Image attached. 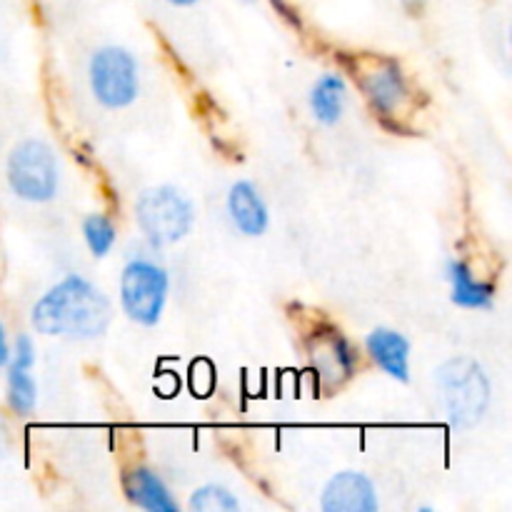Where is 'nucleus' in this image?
I'll use <instances>...</instances> for the list:
<instances>
[{
  "label": "nucleus",
  "mask_w": 512,
  "mask_h": 512,
  "mask_svg": "<svg viewBox=\"0 0 512 512\" xmlns=\"http://www.w3.org/2000/svg\"><path fill=\"white\" fill-rule=\"evenodd\" d=\"M110 303L83 275H68L35 303L30 323L40 335L93 340L108 330Z\"/></svg>",
  "instance_id": "obj_1"
},
{
  "label": "nucleus",
  "mask_w": 512,
  "mask_h": 512,
  "mask_svg": "<svg viewBox=\"0 0 512 512\" xmlns=\"http://www.w3.org/2000/svg\"><path fill=\"white\" fill-rule=\"evenodd\" d=\"M58 158L43 140H20L5 160V180L15 198L48 203L58 193Z\"/></svg>",
  "instance_id": "obj_2"
},
{
  "label": "nucleus",
  "mask_w": 512,
  "mask_h": 512,
  "mask_svg": "<svg viewBox=\"0 0 512 512\" xmlns=\"http://www.w3.org/2000/svg\"><path fill=\"white\" fill-rule=\"evenodd\" d=\"M135 218H138L140 233L150 245L163 248L175 245L190 233L195 220L193 203L170 185H158L140 193L135 203Z\"/></svg>",
  "instance_id": "obj_3"
},
{
  "label": "nucleus",
  "mask_w": 512,
  "mask_h": 512,
  "mask_svg": "<svg viewBox=\"0 0 512 512\" xmlns=\"http://www.w3.org/2000/svg\"><path fill=\"white\" fill-rule=\"evenodd\" d=\"M440 393L450 423L470 428L485 415L490 403V383L483 368L470 358H455L440 368Z\"/></svg>",
  "instance_id": "obj_4"
},
{
  "label": "nucleus",
  "mask_w": 512,
  "mask_h": 512,
  "mask_svg": "<svg viewBox=\"0 0 512 512\" xmlns=\"http://www.w3.org/2000/svg\"><path fill=\"white\" fill-rule=\"evenodd\" d=\"M170 278L165 268L148 258L130 260L120 275V305L125 315L143 328H153L163 318Z\"/></svg>",
  "instance_id": "obj_5"
},
{
  "label": "nucleus",
  "mask_w": 512,
  "mask_h": 512,
  "mask_svg": "<svg viewBox=\"0 0 512 512\" xmlns=\"http://www.w3.org/2000/svg\"><path fill=\"white\" fill-rule=\"evenodd\" d=\"M90 90L108 110H123L138 98V60L120 45H105L90 58Z\"/></svg>",
  "instance_id": "obj_6"
},
{
  "label": "nucleus",
  "mask_w": 512,
  "mask_h": 512,
  "mask_svg": "<svg viewBox=\"0 0 512 512\" xmlns=\"http://www.w3.org/2000/svg\"><path fill=\"white\" fill-rule=\"evenodd\" d=\"M360 88L383 120L398 118L410 100L408 80L393 58H365L360 63Z\"/></svg>",
  "instance_id": "obj_7"
},
{
  "label": "nucleus",
  "mask_w": 512,
  "mask_h": 512,
  "mask_svg": "<svg viewBox=\"0 0 512 512\" xmlns=\"http://www.w3.org/2000/svg\"><path fill=\"white\" fill-rule=\"evenodd\" d=\"M310 360H313L315 373L330 385L345 383L350 375H355V348L348 343V338L338 333L335 328L318 330L310 340Z\"/></svg>",
  "instance_id": "obj_8"
},
{
  "label": "nucleus",
  "mask_w": 512,
  "mask_h": 512,
  "mask_svg": "<svg viewBox=\"0 0 512 512\" xmlns=\"http://www.w3.org/2000/svg\"><path fill=\"white\" fill-rule=\"evenodd\" d=\"M320 505L325 512H375L378 493L368 475L345 470L328 480Z\"/></svg>",
  "instance_id": "obj_9"
},
{
  "label": "nucleus",
  "mask_w": 512,
  "mask_h": 512,
  "mask_svg": "<svg viewBox=\"0 0 512 512\" xmlns=\"http://www.w3.org/2000/svg\"><path fill=\"white\" fill-rule=\"evenodd\" d=\"M228 215L235 228L243 235H250V238L263 235L270 225L268 205H265L258 188L248 183V180H238L228 190Z\"/></svg>",
  "instance_id": "obj_10"
},
{
  "label": "nucleus",
  "mask_w": 512,
  "mask_h": 512,
  "mask_svg": "<svg viewBox=\"0 0 512 512\" xmlns=\"http://www.w3.org/2000/svg\"><path fill=\"white\" fill-rule=\"evenodd\" d=\"M368 353L390 378L408 383L410 380V343L403 333L378 328L368 335Z\"/></svg>",
  "instance_id": "obj_11"
},
{
  "label": "nucleus",
  "mask_w": 512,
  "mask_h": 512,
  "mask_svg": "<svg viewBox=\"0 0 512 512\" xmlns=\"http://www.w3.org/2000/svg\"><path fill=\"white\" fill-rule=\"evenodd\" d=\"M125 495L133 505L150 512H178L173 493L168 485L158 478L150 468H133L123 478Z\"/></svg>",
  "instance_id": "obj_12"
},
{
  "label": "nucleus",
  "mask_w": 512,
  "mask_h": 512,
  "mask_svg": "<svg viewBox=\"0 0 512 512\" xmlns=\"http://www.w3.org/2000/svg\"><path fill=\"white\" fill-rule=\"evenodd\" d=\"M448 280H450V298L455 305L468 310H485L493 308L495 288L490 283L475 278L468 263L463 260H450L448 263Z\"/></svg>",
  "instance_id": "obj_13"
},
{
  "label": "nucleus",
  "mask_w": 512,
  "mask_h": 512,
  "mask_svg": "<svg viewBox=\"0 0 512 512\" xmlns=\"http://www.w3.org/2000/svg\"><path fill=\"white\" fill-rule=\"evenodd\" d=\"M345 100H348V85L338 73L320 75L310 88V110H313V118L323 125L340 123Z\"/></svg>",
  "instance_id": "obj_14"
},
{
  "label": "nucleus",
  "mask_w": 512,
  "mask_h": 512,
  "mask_svg": "<svg viewBox=\"0 0 512 512\" xmlns=\"http://www.w3.org/2000/svg\"><path fill=\"white\" fill-rule=\"evenodd\" d=\"M8 390H5V400H8V408L15 415H30L38 405V385L35 378L30 375V368H20V365L8 363Z\"/></svg>",
  "instance_id": "obj_15"
},
{
  "label": "nucleus",
  "mask_w": 512,
  "mask_h": 512,
  "mask_svg": "<svg viewBox=\"0 0 512 512\" xmlns=\"http://www.w3.org/2000/svg\"><path fill=\"white\" fill-rule=\"evenodd\" d=\"M83 238L95 258H105L115 245V225L108 215L90 213L83 223Z\"/></svg>",
  "instance_id": "obj_16"
},
{
  "label": "nucleus",
  "mask_w": 512,
  "mask_h": 512,
  "mask_svg": "<svg viewBox=\"0 0 512 512\" xmlns=\"http://www.w3.org/2000/svg\"><path fill=\"white\" fill-rule=\"evenodd\" d=\"M240 508L238 500L233 498L223 485H203L190 495V510L198 512H235Z\"/></svg>",
  "instance_id": "obj_17"
},
{
  "label": "nucleus",
  "mask_w": 512,
  "mask_h": 512,
  "mask_svg": "<svg viewBox=\"0 0 512 512\" xmlns=\"http://www.w3.org/2000/svg\"><path fill=\"white\" fill-rule=\"evenodd\" d=\"M8 363H15L20 365V368H30L33 370L35 365V345L33 340L28 338V335H18L13 343V348H10V360Z\"/></svg>",
  "instance_id": "obj_18"
},
{
  "label": "nucleus",
  "mask_w": 512,
  "mask_h": 512,
  "mask_svg": "<svg viewBox=\"0 0 512 512\" xmlns=\"http://www.w3.org/2000/svg\"><path fill=\"white\" fill-rule=\"evenodd\" d=\"M10 360V343H8V335H5V325L0 320V368H5Z\"/></svg>",
  "instance_id": "obj_19"
},
{
  "label": "nucleus",
  "mask_w": 512,
  "mask_h": 512,
  "mask_svg": "<svg viewBox=\"0 0 512 512\" xmlns=\"http://www.w3.org/2000/svg\"><path fill=\"white\" fill-rule=\"evenodd\" d=\"M403 3H405V8L413 10V13H415V10L423 8V0H403Z\"/></svg>",
  "instance_id": "obj_20"
},
{
  "label": "nucleus",
  "mask_w": 512,
  "mask_h": 512,
  "mask_svg": "<svg viewBox=\"0 0 512 512\" xmlns=\"http://www.w3.org/2000/svg\"><path fill=\"white\" fill-rule=\"evenodd\" d=\"M170 5H178V8H188V5H195L198 0H168Z\"/></svg>",
  "instance_id": "obj_21"
},
{
  "label": "nucleus",
  "mask_w": 512,
  "mask_h": 512,
  "mask_svg": "<svg viewBox=\"0 0 512 512\" xmlns=\"http://www.w3.org/2000/svg\"><path fill=\"white\" fill-rule=\"evenodd\" d=\"M273 3H275V5H278V10H283V13H285V15H288V13H290V10H288V8H285V3H283V0H273Z\"/></svg>",
  "instance_id": "obj_22"
},
{
  "label": "nucleus",
  "mask_w": 512,
  "mask_h": 512,
  "mask_svg": "<svg viewBox=\"0 0 512 512\" xmlns=\"http://www.w3.org/2000/svg\"><path fill=\"white\" fill-rule=\"evenodd\" d=\"M0 453H3V433H0Z\"/></svg>",
  "instance_id": "obj_23"
}]
</instances>
